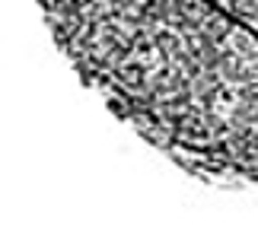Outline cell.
<instances>
[{
	"label": "cell",
	"instance_id": "cell-1",
	"mask_svg": "<svg viewBox=\"0 0 258 229\" xmlns=\"http://www.w3.org/2000/svg\"><path fill=\"white\" fill-rule=\"evenodd\" d=\"M74 73L153 150L258 188V32L214 0H38Z\"/></svg>",
	"mask_w": 258,
	"mask_h": 229
},
{
	"label": "cell",
	"instance_id": "cell-2",
	"mask_svg": "<svg viewBox=\"0 0 258 229\" xmlns=\"http://www.w3.org/2000/svg\"><path fill=\"white\" fill-rule=\"evenodd\" d=\"M214 4H220L223 10H230L236 19H242L245 26H252L258 32V0H214Z\"/></svg>",
	"mask_w": 258,
	"mask_h": 229
}]
</instances>
